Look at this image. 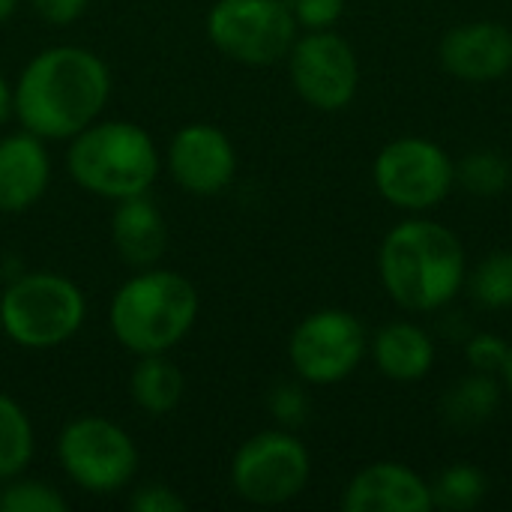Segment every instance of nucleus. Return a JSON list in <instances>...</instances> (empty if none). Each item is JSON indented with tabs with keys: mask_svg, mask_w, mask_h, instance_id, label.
<instances>
[{
	"mask_svg": "<svg viewBox=\"0 0 512 512\" xmlns=\"http://www.w3.org/2000/svg\"><path fill=\"white\" fill-rule=\"evenodd\" d=\"M111 75L102 57L78 45L36 54L12 93V108L27 132L39 138H75L105 108Z\"/></svg>",
	"mask_w": 512,
	"mask_h": 512,
	"instance_id": "1",
	"label": "nucleus"
},
{
	"mask_svg": "<svg viewBox=\"0 0 512 512\" xmlns=\"http://www.w3.org/2000/svg\"><path fill=\"white\" fill-rule=\"evenodd\" d=\"M378 273L384 291L408 312L444 309L468 282L462 240L435 219H405L381 243Z\"/></svg>",
	"mask_w": 512,
	"mask_h": 512,
	"instance_id": "2",
	"label": "nucleus"
},
{
	"mask_svg": "<svg viewBox=\"0 0 512 512\" xmlns=\"http://www.w3.org/2000/svg\"><path fill=\"white\" fill-rule=\"evenodd\" d=\"M198 291L171 270H147L129 279L111 300V330L135 354H165L195 324Z\"/></svg>",
	"mask_w": 512,
	"mask_h": 512,
	"instance_id": "3",
	"label": "nucleus"
},
{
	"mask_svg": "<svg viewBox=\"0 0 512 512\" xmlns=\"http://www.w3.org/2000/svg\"><path fill=\"white\" fill-rule=\"evenodd\" d=\"M69 171L78 186L105 198H129L150 189L159 174V153L153 138L126 120L90 123L69 150Z\"/></svg>",
	"mask_w": 512,
	"mask_h": 512,
	"instance_id": "4",
	"label": "nucleus"
},
{
	"mask_svg": "<svg viewBox=\"0 0 512 512\" xmlns=\"http://www.w3.org/2000/svg\"><path fill=\"white\" fill-rule=\"evenodd\" d=\"M84 297L78 285L57 273H30L0 297V324L6 336L24 348H54L84 324Z\"/></svg>",
	"mask_w": 512,
	"mask_h": 512,
	"instance_id": "5",
	"label": "nucleus"
},
{
	"mask_svg": "<svg viewBox=\"0 0 512 512\" xmlns=\"http://www.w3.org/2000/svg\"><path fill=\"white\" fill-rule=\"evenodd\" d=\"M210 42L246 66H270L288 57L297 18L288 0H219L207 15Z\"/></svg>",
	"mask_w": 512,
	"mask_h": 512,
	"instance_id": "6",
	"label": "nucleus"
},
{
	"mask_svg": "<svg viewBox=\"0 0 512 512\" xmlns=\"http://www.w3.org/2000/svg\"><path fill=\"white\" fill-rule=\"evenodd\" d=\"M381 198L408 213L435 210L456 186V162L429 138H396L381 147L372 165Z\"/></svg>",
	"mask_w": 512,
	"mask_h": 512,
	"instance_id": "7",
	"label": "nucleus"
},
{
	"mask_svg": "<svg viewBox=\"0 0 512 512\" xmlns=\"http://www.w3.org/2000/svg\"><path fill=\"white\" fill-rule=\"evenodd\" d=\"M309 474V450L288 432H261L249 438L231 465L237 495L258 507L288 504L306 489Z\"/></svg>",
	"mask_w": 512,
	"mask_h": 512,
	"instance_id": "8",
	"label": "nucleus"
},
{
	"mask_svg": "<svg viewBox=\"0 0 512 512\" xmlns=\"http://www.w3.org/2000/svg\"><path fill=\"white\" fill-rule=\"evenodd\" d=\"M63 471L87 492L108 495L126 486L138 468V450L132 438L102 417L72 420L57 444Z\"/></svg>",
	"mask_w": 512,
	"mask_h": 512,
	"instance_id": "9",
	"label": "nucleus"
},
{
	"mask_svg": "<svg viewBox=\"0 0 512 512\" xmlns=\"http://www.w3.org/2000/svg\"><path fill=\"white\" fill-rule=\"evenodd\" d=\"M294 372L309 384H339L366 357V330L345 309H321L297 324L288 342Z\"/></svg>",
	"mask_w": 512,
	"mask_h": 512,
	"instance_id": "10",
	"label": "nucleus"
},
{
	"mask_svg": "<svg viewBox=\"0 0 512 512\" xmlns=\"http://www.w3.org/2000/svg\"><path fill=\"white\" fill-rule=\"evenodd\" d=\"M288 69L294 90L318 111L348 108L360 87L357 54L330 27L294 39L288 51Z\"/></svg>",
	"mask_w": 512,
	"mask_h": 512,
	"instance_id": "11",
	"label": "nucleus"
},
{
	"mask_svg": "<svg viewBox=\"0 0 512 512\" xmlns=\"http://www.w3.org/2000/svg\"><path fill=\"white\" fill-rule=\"evenodd\" d=\"M441 66L468 84H489L512 69V30L501 21H465L444 33Z\"/></svg>",
	"mask_w": 512,
	"mask_h": 512,
	"instance_id": "12",
	"label": "nucleus"
},
{
	"mask_svg": "<svg viewBox=\"0 0 512 512\" xmlns=\"http://www.w3.org/2000/svg\"><path fill=\"white\" fill-rule=\"evenodd\" d=\"M168 165L186 192L216 195L234 180L237 153L222 129L210 123H192L174 135Z\"/></svg>",
	"mask_w": 512,
	"mask_h": 512,
	"instance_id": "13",
	"label": "nucleus"
},
{
	"mask_svg": "<svg viewBox=\"0 0 512 512\" xmlns=\"http://www.w3.org/2000/svg\"><path fill=\"white\" fill-rule=\"evenodd\" d=\"M345 512H432V486L402 462H375L354 474L342 495Z\"/></svg>",
	"mask_w": 512,
	"mask_h": 512,
	"instance_id": "14",
	"label": "nucleus"
},
{
	"mask_svg": "<svg viewBox=\"0 0 512 512\" xmlns=\"http://www.w3.org/2000/svg\"><path fill=\"white\" fill-rule=\"evenodd\" d=\"M51 165L42 138L33 132L0 141V210L21 213L33 207L48 189Z\"/></svg>",
	"mask_w": 512,
	"mask_h": 512,
	"instance_id": "15",
	"label": "nucleus"
},
{
	"mask_svg": "<svg viewBox=\"0 0 512 512\" xmlns=\"http://www.w3.org/2000/svg\"><path fill=\"white\" fill-rule=\"evenodd\" d=\"M111 240L117 255L132 267H150L168 246V228L153 201L141 195L120 198L111 216Z\"/></svg>",
	"mask_w": 512,
	"mask_h": 512,
	"instance_id": "16",
	"label": "nucleus"
},
{
	"mask_svg": "<svg viewBox=\"0 0 512 512\" xmlns=\"http://www.w3.org/2000/svg\"><path fill=\"white\" fill-rule=\"evenodd\" d=\"M372 357L384 378L399 381V384H414L432 372L435 342L420 324L393 321L378 330L372 342Z\"/></svg>",
	"mask_w": 512,
	"mask_h": 512,
	"instance_id": "17",
	"label": "nucleus"
},
{
	"mask_svg": "<svg viewBox=\"0 0 512 512\" xmlns=\"http://www.w3.org/2000/svg\"><path fill=\"white\" fill-rule=\"evenodd\" d=\"M498 405H501V387L495 375L471 372L444 393L441 414L456 429H477L495 417Z\"/></svg>",
	"mask_w": 512,
	"mask_h": 512,
	"instance_id": "18",
	"label": "nucleus"
},
{
	"mask_svg": "<svg viewBox=\"0 0 512 512\" xmlns=\"http://www.w3.org/2000/svg\"><path fill=\"white\" fill-rule=\"evenodd\" d=\"M183 396L180 369L162 354H144L132 372V399L147 414H168Z\"/></svg>",
	"mask_w": 512,
	"mask_h": 512,
	"instance_id": "19",
	"label": "nucleus"
},
{
	"mask_svg": "<svg viewBox=\"0 0 512 512\" xmlns=\"http://www.w3.org/2000/svg\"><path fill=\"white\" fill-rule=\"evenodd\" d=\"M512 165L501 150L480 147L456 162V186L477 198H498L510 189Z\"/></svg>",
	"mask_w": 512,
	"mask_h": 512,
	"instance_id": "20",
	"label": "nucleus"
},
{
	"mask_svg": "<svg viewBox=\"0 0 512 512\" xmlns=\"http://www.w3.org/2000/svg\"><path fill=\"white\" fill-rule=\"evenodd\" d=\"M429 486H432V507L447 512L477 510L486 501V495H489L486 474L477 465H471V462L450 465Z\"/></svg>",
	"mask_w": 512,
	"mask_h": 512,
	"instance_id": "21",
	"label": "nucleus"
},
{
	"mask_svg": "<svg viewBox=\"0 0 512 512\" xmlns=\"http://www.w3.org/2000/svg\"><path fill=\"white\" fill-rule=\"evenodd\" d=\"M33 456V429L15 399L0 393V480H9L27 468Z\"/></svg>",
	"mask_w": 512,
	"mask_h": 512,
	"instance_id": "22",
	"label": "nucleus"
},
{
	"mask_svg": "<svg viewBox=\"0 0 512 512\" xmlns=\"http://www.w3.org/2000/svg\"><path fill=\"white\" fill-rule=\"evenodd\" d=\"M471 297L489 312L512 309V252H492L474 267Z\"/></svg>",
	"mask_w": 512,
	"mask_h": 512,
	"instance_id": "23",
	"label": "nucleus"
},
{
	"mask_svg": "<svg viewBox=\"0 0 512 512\" xmlns=\"http://www.w3.org/2000/svg\"><path fill=\"white\" fill-rule=\"evenodd\" d=\"M0 512H66V501L57 489L36 480H24L12 483L0 495Z\"/></svg>",
	"mask_w": 512,
	"mask_h": 512,
	"instance_id": "24",
	"label": "nucleus"
},
{
	"mask_svg": "<svg viewBox=\"0 0 512 512\" xmlns=\"http://www.w3.org/2000/svg\"><path fill=\"white\" fill-rule=\"evenodd\" d=\"M510 354V342L498 333H474L465 342V360L471 366V372H483V375H501L504 363Z\"/></svg>",
	"mask_w": 512,
	"mask_h": 512,
	"instance_id": "25",
	"label": "nucleus"
},
{
	"mask_svg": "<svg viewBox=\"0 0 512 512\" xmlns=\"http://www.w3.org/2000/svg\"><path fill=\"white\" fill-rule=\"evenodd\" d=\"M288 3H291L297 24L309 30H327L345 12V0H288Z\"/></svg>",
	"mask_w": 512,
	"mask_h": 512,
	"instance_id": "26",
	"label": "nucleus"
},
{
	"mask_svg": "<svg viewBox=\"0 0 512 512\" xmlns=\"http://www.w3.org/2000/svg\"><path fill=\"white\" fill-rule=\"evenodd\" d=\"M129 507L135 512H183L186 501L168 486H144L132 495Z\"/></svg>",
	"mask_w": 512,
	"mask_h": 512,
	"instance_id": "27",
	"label": "nucleus"
},
{
	"mask_svg": "<svg viewBox=\"0 0 512 512\" xmlns=\"http://www.w3.org/2000/svg\"><path fill=\"white\" fill-rule=\"evenodd\" d=\"M273 414L282 420V423H303L306 411H309V402L303 396L300 387H279L273 393V402H270Z\"/></svg>",
	"mask_w": 512,
	"mask_h": 512,
	"instance_id": "28",
	"label": "nucleus"
},
{
	"mask_svg": "<svg viewBox=\"0 0 512 512\" xmlns=\"http://www.w3.org/2000/svg\"><path fill=\"white\" fill-rule=\"evenodd\" d=\"M33 9L51 24H72L87 9V0H33Z\"/></svg>",
	"mask_w": 512,
	"mask_h": 512,
	"instance_id": "29",
	"label": "nucleus"
},
{
	"mask_svg": "<svg viewBox=\"0 0 512 512\" xmlns=\"http://www.w3.org/2000/svg\"><path fill=\"white\" fill-rule=\"evenodd\" d=\"M15 108H12V90L6 87V78L0 75V123L12 114Z\"/></svg>",
	"mask_w": 512,
	"mask_h": 512,
	"instance_id": "30",
	"label": "nucleus"
},
{
	"mask_svg": "<svg viewBox=\"0 0 512 512\" xmlns=\"http://www.w3.org/2000/svg\"><path fill=\"white\" fill-rule=\"evenodd\" d=\"M504 384H507V390L512 393V342H510V354H507V363H504Z\"/></svg>",
	"mask_w": 512,
	"mask_h": 512,
	"instance_id": "31",
	"label": "nucleus"
},
{
	"mask_svg": "<svg viewBox=\"0 0 512 512\" xmlns=\"http://www.w3.org/2000/svg\"><path fill=\"white\" fill-rule=\"evenodd\" d=\"M15 6H18V0H0V21H6L15 12Z\"/></svg>",
	"mask_w": 512,
	"mask_h": 512,
	"instance_id": "32",
	"label": "nucleus"
}]
</instances>
